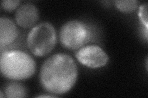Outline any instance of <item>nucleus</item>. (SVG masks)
Instances as JSON below:
<instances>
[{
    "label": "nucleus",
    "instance_id": "obj_1",
    "mask_svg": "<svg viewBox=\"0 0 148 98\" xmlns=\"http://www.w3.org/2000/svg\"><path fill=\"white\" fill-rule=\"evenodd\" d=\"M78 76L77 65L70 55L57 53L41 66L40 79L44 89L52 94L63 95L71 90Z\"/></svg>",
    "mask_w": 148,
    "mask_h": 98
},
{
    "label": "nucleus",
    "instance_id": "obj_2",
    "mask_svg": "<svg viewBox=\"0 0 148 98\" xmlns=\"http://www.w3.org/2000/svg\"><path fill=\"white\" fill-rule=\"evenodd\" d=\"M36 63L31 56L20 50L1 52L0 69L2 75L13 80H22L34 75Z\"/></svg>",
    "mask_w": 148,
    "mask_h": 98
},
{
    "label": "nucleus",
    "instance_id": "obj_3",
    "mask_svg": "<svg viewBox=\"0 0 148 98\" xmlns=\"http://www.w3.org/2000/svg\"><path fill=\"white\" fill-rule=\"evenodd\" d=\"M57 43L56 31L51 23L42 22L29 32L27 45L36 57H44L51 52Z\"/></svg>",
    "mask_w": 148,
    "mask_h": 98
},
{
    "label": "nucleus",
    "instance_id": "obj_4",
    "mask_svg": "<svg viewBox=\"0 0 148 98\" xmlns=\"http://www.w3.org/2000/svg\"><path fill=\"white\" fill-rule=\"evenodd\" d=\"M92 32L90 26L80 20H71L62 26L59 38L64 47L69 50H77L84 47L91 40Z\"/></svg>",
    "mask_w": 148,
    "mask_h": 98
},
{
    "label": "nucleus",
    "instance_id": "obj_5",
    "mask_svg": "<svg viewBox=\"0 0 148 98\" xmlns=\"http://www.w3.org/2000/svg\"><path fill=\"white\" fill-rule=\"evenodd\" d=\"M77 60L84 66L90 68H99L105 66L109 61V57L99 45L84 46L75 54Z\"/></svg>",
    "mask_w": 148,
    "mask_h": 98
},
{
    "label": "nucleus",
    "instance_id": "obj_6",
    "mask_svg": "<svg viewBox=\"0 0 148 98\" xmlns=\"http://www.w3.org/2000/svg\"><path fill=\"white\" fill-rule=\"evenodd\" d=\"M15 18L17 23L20 26L29 28L34 26L38 20L39 12L34 4L25 3L17 9Z\"/></svg>",
    "mask_w": 148,
    "mask_h": 98
},
{
    "label": "nucleus",
    "instance_id": "obj_7",
    "mask_svg": "<svg viewBox=\"0 0 148 98\" xmlns=\"http://www.w3.org/2000/svg\"><path fill=\"white\" fill-rule=\"evenodd\" d=\"M18 30L14 22L7 17L0 18V47L3 48L14 43L18 36Z\"/></svg>",
    "mask_w": 148,
    "mask_h": 98
},
{
    "label": "nucleus",
    "instance_id": "obj_8",
    "mask_svg": "<svg viewBox=\"0 0 148 98\" xmlns=\"http://www.w3.org/2000/svg\"><path fill=\"white\" fill-rule=\"evenodd\" d=\"M3 91L6 97H25L27 96L25 87L17 82H10L4 85Z\"/></svg>",
    "mask_w": 148,
    "mask_h": 98
},
{
    "label": "nucleus",
    "instance_id": "obj_9",
    "mask_svg": "<svg viewBox=\"0 0 148 98\" xmlns=\"http://www.w3.org/2000/svg\"><path fill=\"white\" fill-rule=\"evenodd\" d=\"M115 4L120 11L124 13H131L136 10L139 2L136 0H123L116 1Z\"/></svg>",
    "mask_w": 148,
    "mask_h": 98
},
{
    "label": "nucleus",
    "instance_id": "obj_10",
    "mask_svg": "<svg viewBox=\"0 0 148 98\" xmlns=\"http://www.w3.org/2000/svg\"><path fill=\"white\" fill-rule=\"evenodd\" d=\"M138 16L142 23L145 26L146 34H147L148 23H147V3L143 4L139 8Z\"/></svg>",
    "mask_w": 148,
    "mask_h": 98
},
{
    "label": "nucleus",
    "instance_id": "obj_11",
    "mask_svg": "<svg viewBox=\"0 0 148 98\" xmlns=\"http://www.w3.org/2000/svg\"><path fill=\"white\" fill-rule=\"evenodd\" d=\"M21 3L20 1H12V0H4L1 2V7L5 11L11 12L14 10Z\"/></svg>",
    "mask_w": 148,
    "mask_h": 98
},
{
    "label": "nucleus",
    "instance_id": "obj_12",
    "mask_svg": "<svg viewBox=\"0 0 148 98\" xmlns=\"http://www.w3.org/2000/svg\"><path fill=\"white\" fill-rule=\"evenodd\" d=\"M56 97L55 96H51V95H40L36 96V97Z\"/></svg>",
    "mask_w": 148,
    "mask_h": 98
},
{
    "label": "nucleus",
    "instance_id": "obj_13",
    "mask_svg": "<svg viewBox=\"0 0 148 98\" xmlns=\"http://www.w3.org/2000/svg\"><path fill=\"white\" fill-rule=\"evenodd\" d=\"M3 94H4V93H3V90H1V91H0V97H5V96H4V95H3Z\"/></svg>",
    "mask_w": 148,
    "mask_h": 98
}]
</instances>
